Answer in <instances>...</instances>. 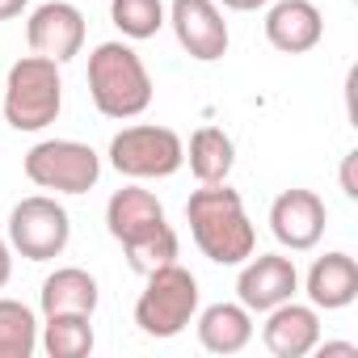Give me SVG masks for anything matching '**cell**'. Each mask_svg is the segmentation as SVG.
I'll list each match as a JSON object with an SVG mask.
<instances>
[{
	"label": "cell",
	"instance_id": "1",
	"mask_svg": "<svg viewBox=\"0 0 358 358\" xmlns=\"http://www.w3.org/2000/svg\"><path fill=\"white\" fill-rule=\"evenodd\" d=\"M106 228L110 236L122 245L127 253V266L135 274H152L169 262H177V253H182V241H177L160 199L152 190H143L139 182L122 186L110 194L106 203Z\"/></svg>",
	"mask_w": 358,
	"mask_h": 358
},
{
	"label": "cell",
	"instance_id": "2",
	"mask_svg": "<svg viewBox=\"0 0 358 358\" xmlns=\"http://www.w3.org/2000/svg\"><path fill=\"white\" fill-rule=\"evenodd\" d=\"M186 224L199 245V253L215 266H241L245 257L257 253V228L241 203V194L228 182H211L190 194L186 203Z\"/></svg>",
	"mask_w": 358,
	"mask_h": 358
},
{
	"label": "cell",
	"instance_id": "3",
	"mask_svg": "<svg viewBox=\"0 0 358 358\" xmlns=\"http://www.w3.org/2000/svg\"><path fill=\"white\" fill-rule=\"evenodd\" d=\"M89 97H93L97 114H106L114 122L139 118L152 106V97H156L152 72H148V64L139 59V51L131 43H97L93 47V55H89Z\"/></svg>",
	"mask_w": 358,
	"mask_h": 358
},
{
	"label": "cell",
	"instance_id": "4",
	"mask_svg": "<svg viewBox=\"0 0 358 358\" xmlns=\"http://www.w3.org/2000/svg\"><path fill=\"white\" fill-rule=\"evenodd\" d=\"M64 110V76L55 59L43 55H22L9 76H5V97H0V114L13 131H47Z\"/></svg>",
	"mask_w": 358,
	"mask_h": 358
},
{
	"label": "cell",
	"instance_id": "5",
	"mask_svg": "<svg viewBox=\"0 0 358 358\" xmlns=\"http://www.w3.org/2000/svg\"><path fill=\"white\" fill-rule=\"evenodd\" d=\"M194 316H199V278L182 262H169L143 274V291L135 299V324L143 337L169 341L177 333H186Z\"/></svg>",
	"mask_w": 358,
	"mask_h": 358
},
{
	"label": "cell",
	"instance_id": "6",
	"mask_svg": "<svg viewBox=\"0 0 358 358\" xmlns=\"http://www.w3.org/2000/svg\"><path fill=\"white\" fill-rule=\"evenodd\" d=\"M110 164L131 182H160L186 164V143L173 127L135 122L110 139Z\"/></svg>",
	"mask_w": 358,
	"mask_h": 358
},
{
	"label": "cell",
	"instance_id": "7",
	"mask_svg": "<svg viewBox=\"0 0 358 358\" xmlns=\"http://www.w3.org/2000/svg\"><path fill=\"white\" fill-rule=\"evenodd\" d=\"M26 177L51 194H89L101 177V156L80 139H43L22 160Z\"/></svg>",
	"mask_w": 358,
	"mask_h": 358
},
{
	"label": "cell",
	"instance_id": "8",
	"mask_svg": "<svg viewBox=\"0 0 358 358\" xmlns=\"http://www.w3.org/2000/svg\"><path fill=\"white\" fill-rule=\"evenodd\" d=\"M72 241V215L51 194H30L9 211V245L26 262H55Z\"/></svg>",
	"mask_w": 358,
	"mask_h": 358
},
{
	"label": "cell",
	"instance_id": "9",
	"mask_svg": "<svg viewBox=\"0 0 358 358\" xmlns=\"http://www.w3.org/2000/svg\"><path fill=\"white\" fill-rule=\"evenodd\" d=\"M173 34H177V47H182L190 59L199 64H215L228 55V22H224V9L215 0H173L169 5V22Z\"/></svg>",
	"mask_w": 358,
	"mask_h": 358
},
{
	"label": "cell",
	"instance_id": "10",
	"mask_svg": "<svg viewBox=\"0 0 358 358\" xmlns=\"http://www.w3.org/2000/svg\"><path fill=\"white\" fill-rule=\"evenodd\" d=\"M324 224H329V207L316 190H282L274 203H270V232L282 249L291 253H308L320 245L324 236Z\"/></svg>",
	"mask_w": 358,
	"mask_h": 358
},
{
	"label": "cell",
	"instance_id": "11",
	"mask_svg": "<svg viewBox=\"0 0 358 358\" xmlns=\"http://www.w3.org/2000/svg\"><path fill=\"white\" fill-rule=\"evenodd\" d=\"M26 43H30V55L68 64L85 51V13L68 0H47L26 22Z\"/></svg>",
	"mask_w": 358,
	"mask_h": 358
},
{
	"label": "cell",
	"instance_id": "12",
	"mask_svg": "<svg viewBox=\"0 0 358 358\" xmlns=\"http://www.w3.org/2000/svg\"><path fill=\"white\" fill-rule=\"evenodd\" d=\"M295 291H299V270L287 253H253L241 262L236 299L249 312H270V308L295 299Z\"/></svg>",
	"mask_w": 358,
	"mask_h": 358
},
{
	"label": "cell",
	"instance_id": "13",
	"mask_svg": "<svg viewBox=\"0 0 358 358\" xmlns=\"http://www.w3.org/2000/svg\"><path fill=\"white\" fill-rule=\"evenodd\" d=\"M262 341L274 358H308L320 341V312L312 303H278L266 312V324H262Z\"/></svg>",
	"mask_w": 358,
	"mask_h": 358
},
{
	"label": "cell",
	"instance_id": "14",
	"mask_svg": "<svg viewBox=\"0 0 358 358\" xmlns=\"http://www.w3.org/2000/svg\"><path fill=\"white\" fill-rule=\"evenodd\" d=\"M324 38V17L312 0H274L266 9V43L282 55H303L320 47Z\"/></svg>",
	"mask_w": 358,
	"mask_h": 358
},
{
	"label": "cell",
	"instance_id": "15",
	"mask_svg": "<svg viewBox=\"0 0 358 358\" xmlns=\"http://www.w3.org/2000/svg\"><path fill=\"white\" fill-rule=\"evenodd\" d=\"M303 291H308V303L316 312H341L358 299V262L341 249L324 253L312 262L308 278H303Z\"/></svg>",
	"mask_w": 358,
	"mask_h": 358
},
{
	"label": "cell",
	"instance_id": "16",
	"mask_svg": "<svg viewBox=\"0 0 358 358\" xmlns=\"http://www.w3.org/2000/svg\"><path fill=\"white\" fill-rule=\"evenodd\" d=\"M199 341L207 354H241L253 341V312L236 299V303H211L194 316Z\"/></svg>",
	"mask_w": 358,
	"mask_h": 358
},
{
	"label": "cell",
	"instance_id": "17",
	"mask_svg": "<svg viewBox=\"0 0 358 358\" xmlns=\"http://www.w3.org/2000/svg\"><path fill=\"white\" fill-rule=\"evenodd\" d=\"M97 299H101V287L89 270L80 266H59L55 274L43 278V291H38V303H43V316H59V312H80V316H93L97 312Z\"/></svg>",
	"mask_w": 358,
	"mask_h": 358
},
{
	"label": "cell",
	"instance_id": "18",
	"mask_svg": "<svg viewBox=\"0 0 358 358\" xmlns=\"http://www.w3.org/2000/svg\"><path fill=\"white\" fill-rule=\"evenodd\" d=\"M186 164L199 177V186L211 182H228V173L236 164V143L224 127H199L186 143Z\"/></svg>",
	"mask_w": 358,
	"mask_h": 358
},
{
	"label": "cell",
	"instance_id": "19",
	"mask_svg": "<svg viewBox=\"0 0 358 358\" xmlns=\"http://www.w3.org/2000/svg\"><path fill=\"white\" fill-rule=\"evenodd\" d=\"M93 345H97L93 316L59 312V316H43V324H38V350L47 358H89Z\"/></svg>",
	"mask_w": 358,
	"mask_h": 358
},
{
	"label": "cell",
	"instance_id": "20",
	"mask_svg": "<svg viewBox=\"0 0 358 358\" xmlns=\"http://www.w3.org/2000/svg\"><path fill=\"white\" fill-rule=\"evenodd\" d=\"M38 350V316L22 299L0 295V358H34Z\"/></svg>",
	"mask_w": 358,
	"mask_h": 358
},
{
	"label": "cell",
	"instance_id": "21",
	"mask_svg": "<svg viewBox=\"0 0 358 358\" xmlns=\"http://www.w3.org/2000/svg\"><path fill=\"white\" fill-rule=\"evenodd\" d=\"M110 22L118 26L122 38L143 43L164 30L169 9H164V0H110Z\"/></svg>",
	"mask_w": 358,
	"mask_h": 358
},
{
	"label": "cell",
	"instance_id": "22",
	"mask_svg": "<svg viewBox=\"0 0 358 358\" xmlns=\"http://www.w3.org/2000/svg\"><path fill=\"white\" fill-rule=\"evenodd\" d=\"M354 164H358V152H345V160H341V194H345V199H358V182H354Z\"/></svg>",
	"mask_w": 358,
	"mask_h": 358
},
{
	"label": "cell",
	"instance_id": "23",
	"mask_svg": "<svg viewBox=\"0 0 358 358\" xmlns=\"http://www.w3.org/2000/svg\"><path fill=\"white\" fill-rule=\"evenodd\" d=\"M9 278H13V245L0 236V291L9 287Z\"/></svg>",
	"mask_w": 358,
	"mask_h": 358
},
{
	"label": "cell",
	"instance_id": "24",
	"mask_svg": "<svg viewBox=\"0 0 358 358\" xmlns=\"http://www.w3.org/2000/svg\"><path fill=\"white\" fill-rule=\"evenodd\" d=\"M220 9H232V13H257V9H266L270 0H215Z\"/></svg>",
	"mask_w": 358,
	"mask_h": 358
},
{
	"label": "cell",
	"instance_id": "25",
	"mask_svg": "<svg viewBox=\"0 0 358 358\" xmlns=\"http://www.w3.org/2000/svg\"><path fill=\"white\" fill-rule=\"evenodd\" d=\"M312 354H350V358H354V354H358V345H354V341H316V350H312Z\"/></svg>",
	"mask_w": 358,
	"mask_h": 358
},
{
	"label": "cell",
	"instance_id": "26",
	"mask_svg": "<svg viewBox=\"0 0 358 358\" xmlns=\"http://www.w3.org/2000/svg\"><path fill=\"white\" fill-rule=\"evenodd\" d=\"M26 5H30V0H0V22L22 17V13H26Z\"/></svg>",
	"mask_w": 358,
	"mask_h": 358
}]
</instances>
